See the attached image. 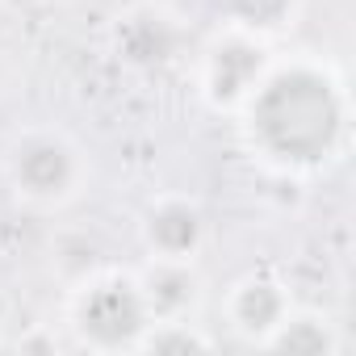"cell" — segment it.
<instances>
[{
  "instance_id": "obj_1",
  "label": "cell",
  "mask_w": 356,
  "mask_h": 356,
  "mask_svg": "<svg viewBox=\"0 0 356 356\" xmlns=\"http://www.w3.org/2000/svg\"><path fill=\"white\" fill-rule=\"evenodd\" d=\"M239 118L248 151L277 176L323 172L348 151V88L339 72L318 59H273Z\"/></svg>"
},
{
  "instance_id": "obj_3",
  "label": "cell",
  "mask_w": 356,
  "mask_h": 356,
  "mask_svg": "<svg viewBox=\"0 0 356 356\" xmlns=\"http://www.w3.org/2000/svg\"><path fill=\"white\" fill-rule=\"evenodd\" d=\"M151 327L138 277L130 273H88L72 298V331L92 352H138Z\"/></svg>"
},
{
  "instance_id": "obj_12",
  "label": "cell",
  "mask_w": 356,
  "mask_h": 356,
  "mask_svg": "<svg viewBox=\"0 0 356 356\" xmlns=\"http://www.w3.org/2000/svg\"><path fill=\"white\" fill-rule=\"evenodd\" d=\"M0 348H5V343H0Z\"/></svg>"
},
{
  "instance_id": "obj_8",
  "label": "cell",
  "mask_w": 356,
  "mask_h": 356,
  "mask_svg": "<svg viewBox=\"0 0 356 356\" xmlns=\"http://www.w3.org/2000/svg\"><path fill=\"white\" fill-rule=\"evenodd\" d=\"M138 289H143V302L151 310V323L193 318L197 306L206 302V281L185 260H151L138 277Z\"/></svg>"
},
{
  "instance_id": "obj_4",
  "label": "cell",
  "mask_w": 356,
  "mask_h": 356,
  "mask_svg": "<svg viewBox=\"0 0 356 356\" xmlns=\"http://www.w3.org/2000/svg\"><path fill=\"white\" fill-rule=\"evenodd\" d=\"M273 55L268 42L243 30H227L206 47L202 59V97L210 109L218 113H239L243 101L252 97V88L260 84V76L268 72Z\"/></svg>"
},
{
  "instance_id": "obj_11",
  "label": "cell",
  "mask_w": 356,
  "mask_h": 356,
  "mask_svg": "<svg viewBox=\"0 0 356 356\" xmlns=\"http://www.w3.org/2000/svg\"><path fill=\"white\" fill-rule=\"evenodd\" d=\"M214 339L206 331H197L193 318H168V323H151L147 335L138 339V352H210Z\"/></svg>"
},
{
  "instance_id": "obj_2",
  "label": "cell",
  "mask_w": 356,
  "mask_h": 356,
  "mask_svg": "<svg viewBox=\"0 0 356 356\" xmlns=\"http://www.w3.org/2000/svg\"><path fill=\"white\" fill-rule=\"evenodd\" d=\"M5 176H9V189L26 206H34V210H63L88 185V155L80 151V143L72 134L38 126V130H26L9 147Z\"/></svg>"
},
{
  "instance_id": "obj_5",
  "label": "cell",
  "mask_w": 356,
  "mask_h": 356,
  "mask_svg": "<svg viewBox=\"0 0 356 356\" xmlns=\"http://www.w3.org/2000/svg\"><path fill=\"white\" fill-rule=\"evenodd\" d=\"M113 55L122 67L138 72V76H155L163 67H172L185 51V30L172 13L155 9V5H138L126 9L113 22Z\"/></svg>"
},
{
  "instance_id": "obj_7",
  "label": "cell",
  "mask_w": 356,
  "mask_h": 356,
  "mask_svg": "<svg viewBox=\"0 0 356 356\" xmlns=\"http://www.w3.org/2000/svg\"><path fill=\"white\" fill-rule=\"evenodd\" d=\"M289 310H293L289 289H285L277 277H268V273L239 277V281L231 285V293H227V323H231L243 339H252L256 348L277 331V323H281Z\"/></svg>"
},
{
  "instance_id": "obj_9",
  "label": "cell",
  "mask_w": 356,
  "mask_h": 356,
  "mask_svg": "<svg viewBox=\"0 0 356 356\" xmlns=\"http://www.w3.org/2000/svg\"><path fill=\"white\" fill-rule=\"evenodd\" d=\"M268 352H289V356H335L339 352V331L327 314L318 310H289L277 331L260 343Z\"/></svg>"
},
{
  "instance_id": "obj_6",
  "label": "cell",
  "mask_w": 356,
  "mask_h": 356,
  "mask_svg": "<svg viewBox=\"0 0 356 356\" xmlns=\"http://www.w3.org/2000/svg\"><path fill=\"white\" fill-rule=\"evenodd\" d=\"M138 235H143V248H147L151 260H185V264H193L202 256V248H206L210 222H206V214H202V206L193 197L163 193L143 210Z\"/></svg>"
},
{
  "instance_id": "obj_10",
  "label": "cell",
  "mask_w": 356,
  "mask_h": 356,
  "mask_svg": "<svg viewBox=\"0 0 356 356\" xmlns=\"http://www.w3.org/2000/svg\"><path fill=\"white\" fill-rule=\"evenodd\" d=\"M222 13H227L231 30H243V34H256L268 42L298 22L302 0H222Z\"/></svg>"
}]
</instances>
